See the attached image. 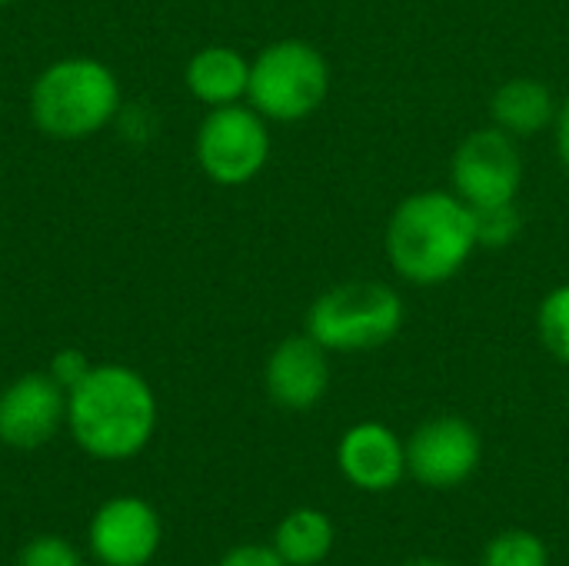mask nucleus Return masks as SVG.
<instances>
[{
  "mask_svg": "<svg viewBox=\"0 0 569 566\" xmlns=\"http://www.w3.org/2000/svg\"><path fill=\"white\" fill-rule=\"evenodd\" d=\"M157 394L137 370L100 364L67 390V430L77 447L107 464L130 460L147 450L157 434Z\"/></svg>",
  "mask_w": 569,
  "mask_h": 566,
  "instance_id": "1",
  "label": "nucleus"
},
{
  "mask_svg": "<svg viewBox=\"0 0 569 566\" xmlns=\"http://www.w3.org/2000/svg\"><path fill=\"white\" fill-rule=\"evenodd\" d=\"M473 250V210L453 190L410 193L387 220V257L417 287L447 284L467 267Z\"/></svg>",
  "mask_w": 569,
  "mask_h": 566,
  "instance_id": "2",
  "label": "nucleus"
},
{
  "mask_svg": "<svg viewBox=\"0 0 569 566\" xmlns=\"http://www.w3.org/2000/svg\"><path fill=\"white\" fill-rule=\"evenodd\" d=\"M120 110L117 73L93 57L53 60L30 87L33 123L53 140H87Z\"/></svg>",
  "mask_w": 569,
  "mask_h": 566,
  "instance_id": "3",
  "label": "nucleus"
},
{
  "mask_svg": "<svg viewBox=\"0 0 569 566\" xmlns=\"http://www.w3.org/2000/svg\"><path fill=\"white\" fill-rule=\"evenodd\" d=\"M403 297L380 280H350L323 290L310 314L307 334L327 354H367L390 344L403 327Z\"/></svg>",
  "mask_w": 569,
  "mask_h": 566,
  "instance_id": "4",
  "label": "nucleus"
},
{
  "mask_svg": "<svg viewBox=\"0 0 569 566\" xmlns=\"http://www.w3.org/2000/svg\"><path fill=\"white\" fill-rule=\"evenodd\" d=\"M330 93V67L323 53L307 40H277L263 47L250 63L247 100L277 123L307 120L323 107Z\"/></svg>",
  "mask_w": 569,
  "mask_h": 566,
  "instance_id": "5",
  "label": "nucleus"
},
{
  "mask_svg": "<svg viewBox=\"0 0 569 566\" xmlns=\"http://www.w3.org/2000/svg\"><path fill=\"white\" fill-rule=\"evenodd\" d=\"M270 160L267 117L253 107H213L197 130V163L220 187L250 183Z\"/></svg>",
  "mask_w": 569,
  "mask_h": 566,
  "instance_id": "6",
  "label": "nucleus"
},
{
  "mask_svg": "<svg viewBox=\"0 0 569 566\" xmlns=\"http://www.w3.org/2000/svg\"><path fill=\"white\" fill-rule=\"evenodd\" d=\"M450 180L453 193L463 197L470 207L517 200L523 180V157L517 150V137L503 133L500 127L473 130L453 150Z\"/></svg>",
  "mask_w": 569,
  "mask_h": 566,
  "instance_id": "7",
  "label": "nucleus"
},
{
  "mask_svg": "<svg viewBox=\"0 0 569 566\" xmlns=\"http://www.w3.org/2000/svg\"><path fill=\"white\" fill-rule=\"evenodd\" d=\"M163 544L160 514L143 497H110L87 527V550L100 566H147Z\"/></svg>",
  "mask_w": 569,
  "mask_h": 566,
  "instance_id": "8",
  "label": "nucleus"
},
{
  "mask_svg": "<svg viewBox=\"0 0 569 566\" xmlns=\"http://www.w3.org/2000/svg\"><path fill=\"white\" fill-rule=\"evenodd\" d=\"M483 444L473 424L463 417H433L413 430L407 440V470L437 490L460 487L480 467Z\"/></svg>",
  "mask_w": 569,
  "mask_h": 566,
  "instance_id": "9",
  "label": "nucleus"
},
{
  "mask_svg": "<svg viewBox=\"0 0 569 566\" xmlns=\"http://www.w3.org/2000/svg\"><path fill=\"white\" fill-rule=\"evenodd\" d=\"M67 424V390L50 374H23L0 390V444L40 450Z\"/></svg>",
  "mask_w": 569,
  "mask_h": 566,
  "instance_id": "10",
  "label": "nucleus"
},
{
  "mask_svg": "<svg viewBox=\"0 0 569 566\" xmlns=\"http://www.w3.org/2000/svg\"><path fill=\"white\" fill-rule=\"evenodd\" d=\"M267 394L283 410H310L323 400L330 387V357L310 337H287L273 347L263 370Z\"/></svg>",
  "mask_w": 569,
  "mask_h": 566,
  "instance_id": "11",
  "label": "nucleus"
},
{
  "mask_svg": "<svg viewBox=\"0 0 569 566\" xmlns=\"http://www.w3.org/2000/svg\"><path fill=\"white\" fill-rule=\"evenodd\" d=\"M337 464L343 477L370 494L397 487L407 474V444L383 424H357L343 434L337 447Z\"/></svg>",
  "mask_w": 569,
  "mask_h": 566,
  "instance_id": "12",
  "label": "nucleus"
},
{
  "mask_svg": "<svg viewBox=\"0 0 569 566\" xmlns=\"http://www.w3.org/2000/svg\"><path fill=\"white\" fill-rule=\"evenodd\" d=\"M187 90L213 107H227V103H240V97H247V83H250V60L233 50V47H203L187 60L183 70Z\"/></svg>",
  "mask_w": 569,
  "mask_h": 566,
  "instance_id": "13",
  "label": "nucleus"
},
{
  "mask_svg": "<svg viewBox=\"0 0 569 566\" xmlns=\"http://www.w3.org/2000/svg\"><path fill=\"white\" fill-rule=\"evenodd\" d=\"M557 110L560 107H557L550 87L537 77H513V80L500 83L490 100L493 123L517 140L540 133L547 123L557 120Z\"/></svg>",
  "mask_w": 569,
  "mask_h": 566,
  "instance_id": "14",
  "label": "nucleus"
},
{
  "mask_svg": "<svg viewBox=\"0 0 569 566\" xmlns=\"http://www.w3.org/2000/svg\"><path fill=\"white\" fill-rule=\"evenodd\" d=\"M273 550L290 566H317L333 550V524L323 510H293L273 534Z\"/></svg>",
  "mask_w": 569,
  "mask_h": 566,
  "instance_id": "15",
  "label": "nucleus"
},
{
  "mask_svg": "<svg viewBox=\"0 0 569 566\" xmlns=\"http://www.w3.org/2000/svg\"><path fill=\"white\" fill-rule=\"evenodd\" d=\"M473 210V234H477V247H490V250H503L510 247L520 230H523V217L517 200H503V203H480L470 207Z\"/></svg>",
  "mask_w": 569,
  "mask_h": 566,
  "instance_id": "16",
  "label": "nucleus"
},
{
  "mask_svg": "<svg viewBox=\"0 0 569 566\" xmlns=\"http://www.w3.org/2000/svg\"><path fill=\"white\" fill-rule=\"evenodd\" d=\"M537 330H540L543 347L560 364H569V284L553 287L543 297V304L537 310Z\"/></svg>",
  "mask_w": 569,
  "mask_h": 566,
  "instance_id": "17",
  "label": "nucleus"
},
{
  "mask_svg": "<svg viewBox=\"0 0 569 566\" xmlns=\"http://www.w3.org/2000/svg\"><path fill=\"white\" fill-rule=\"evenodd\" d=\"M480 566H550L547 544L527 530H507L487 544Z\"/></svg>",
  "mask_w": 569,
  "mask_h": 566,
  "instance_id": "18",
  "label": "nucleus"
},
{
  "mask_svg": "<svg viewBox=\"0 0 569 566\" xmlns=\"http://www.w3.org/2000/svg\"><path fill=\"white\" fill-rule=\"evenodd\" d=\"M17 566H83L77 547L67 537L57 534H40L27 540L17 554Z\"/></svg>",
  "mask_w": 569,
  "mask_h": 566,
  "instance_id": "19",
  "label": "nucleus"
},
{
  "mask_svg": "<svg viewBox=\"0 0 569 566\" xmlns=\"http://www.w3.org/2000/svg\"><path fill=\"white\" fill-rule=\"evenodd\" d=\"M90 367H93V364H90L80 350L67 347V350H57V354H53V360H50V370H47V374H50L63 390H73V387L90 374Z\"/></svg>",
  "mask_w": 569,
  "mask_h": 566,
  "instance_id": "20",
  "label": "nucleus"
},
{
  "mask_svg": "<svg viewBox=\"0 0 569 566\" xmlns=\"http://www.w3.org/2000/svg\"><path fill=\"white\" fill-rule=\"evenodd\" d=\"M217 566H290L273 547H263V544H243V547H233L223 560Z\"/></svg>",
  "mask_w": 569,
  "mask_h": 566,
  "instance_id": "21",
  "label": "nucleus"
},
{
  "mask_svg": "<svg viewBox=\"0 0 569 566\" xmlns=\"http://www.w3.org/2000/svg\"><path fill=\"white\" fill-rule=\"evenodd\" d=\"M557 153H560V163H563V170H567L569 177V100L557 110Z\"/></svg>",
  "mask_w": 569,
  "mask_h": 566,
  "instance_id": "22",
  "label": "nucleus"
},
{
  "mask_svg": "<svg viewBox=\"0 0 569 566\" xmlns=\"http://www.w3.org/2000/svg\"><path fill=\"white\" fill-rule=\"evenodd\" d=\"M407 566H447L443 560H433V557H420V560H410Z\"/></svg>",
  "mask_w": 569,
  "mask_h": 566,
  "instance_id": "23",
  "label": "nucleus"
},
{
  "mask_svg": "<svg viewBox=\"0 0 569 566\" xmlns=\"http://www.w3.org/2000/svg\"><path fill=\"white\" fill-rule=\"evenodd\" d=\"M7 3H17V0H0V7H7Z\"/></svg>",
  "mask_w": 569,
  "mask_h": 566,
  "instance_id": "24",
  "label": "nucleus"
}]
</instances>
